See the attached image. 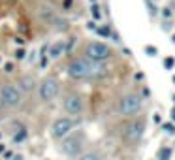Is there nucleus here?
<instances>
[{
    "mask_svg": "<svg viewBox=\"0 0 175 160\" xmlns=\"http://www.w3.org/2000/svg\"><path fill=\"white\" fill-rule=\"evenodd\" d=\"M0 100L6 109H21L25 104V92L17 83H4L0 85Z\"/></svg>",
    "mask_w": 175,
    "mask_h": 160,
    "instance_id": "1",
    "label": "nucleus"
},
{
    "mask_svg": "<svg viewBox=\"0 0 175 160\" xmlns=\"http://www.w3.org/2000/svg\"><path fill=\"white\" fill-rule=\"evenodd\" d=\"M68 75L72 79H92V60L85 58V57H77V58H72L68 68H66Z\"/></svg>",
    "mask_w": 175,
    "mask_h": 160,
    "instance_id": "2",
    "label": "nucleus"
},
{
    "mask_svg": "<svg viewBox=\"0 0 175 160\" xmlns=\"http://www.w3.org/2000/svg\"><path fill=\"white\" fill-rule=\"evenodd\" d=\"M113 57V51L107 43L104 41H89L85 45V58L96 60V62H106Z\"/></svg>",
    "mask_w": 175,
    "mask_h": 160,
    "instance_id": "3",
    "label": "nucleus"
},
{
    "mask_svg": "<svg viewBox=\"0 0 175 160\" xmlns=\"http://www.w3.org/2000/svg\"><path fill=\"white\" fill-rule=\"evenodd\" d=\"M58 92H60V83H58V79L53 77V75L43 77V79L40 81V85H38V96H40L41 102H51V100H55V98L58 96Z\"/></svg>",
    "mask_w": 175,
    "mask_h": 160,
    "instance_id": "4",
    "label": "nucleus"
},
{
    "mask_svg": "<svg viewBox=\"0 0 175 160\" xmlns=\"http://www.w3.org/2000/svg\"><path fill=\"white\" fill-rule=\"evenodd\" d=\"M141 106H143V100H141V96L136 94V92H128V94H124V96L119 100V111H121L124 117L136 115V113L141 109Z\"/></svg>",
    "mask_w": 175,
    "mask_h": 160,
    "instance_id": "5",
    "label": "nucleus"
},
{
    "mask_svg": "<svg viewBox=\"0 0 175 160\" xmlns=\"http://www.w3.org/2000/svg\"><path fill=\"white\" fill-rule=\"evenodd\" d=\"M75 124H77V121H74L72 117H58V119H55L53 124H51V138L53 140H64L68 134L74 132Z\"/></svg>",
    "mask_w": 175,
    "mask_h": 160,
    "instance_id": "6",
    "label": "nucleus"
},
{
    "mask_svg": "<svg viewBox=\"0 0 175 160\" xmlns=\"http://www.w3.org/2000/svg\"><path fill=\"white\" fill-rule=\"evenodd\" d=\"M145 134V123L141 119H130L123 128V138L128 143H138Z\"/></svg>",
    "mask_w": 175,
    "mask_h": 160,
    "instance_id": "7",
    "label": "nucleus"
},
{
    "mask_svg": "<svg viewBox=\"0 0 175 160\" xmlns=\"http://www.w3.org/2000/svg\"><path fill=\"white\" fill-rule=\"evenodd\" d=\"M60 141H62L60 149H62V153L68 155V157H77V155H81L83 145H85V138H83L81 132H77V134H68V136H66L64 140H60Z\"/></svg>",
    "mask_w": 175,
    "mask_h": 160,
    "instance_id": "8",
    "label": "nucleus"
},
{
    "mask_svg": "<svg viewBox=\"0 0 175 160\" xmlns=\"http://www.w3.org/2000/svg\"><path fill=\"white\" fill-rule=\"evenodd\" d=\"M64 109H66L68 115H74V117L81 115L83 109H85L83 96L77 94V92H68V94L64 96Z\"/></svg>",
    "mask_w": 175,
    "mask_h": 160,
    "instance_id": "9",
    "label": "nucleus"
},
{
    "mask_svg": "<svg viewBox=\"0 0 175 160\" xmlns=\"http://www.w3.org/2000/svg\"><path fill=\"white\" fill-rule=\"evenodd\" d=\"M47 53H49V58H53V60L60 58L66 53V40H57L55 43H51L49 49H47Z\"/></svg>",
    "mask_w": 175,
    "mask_h": 160,
    "instance_id": "10",
    "label": "nucleus"
},
{
    "mask_svg": "<svg viewBox=\"0 0 175 160\" xmlns=\"http://www.w3.org/2000/svg\"><path fill=\"white\" fill-rule=\"evenodd\" d=\"M38 15H40V19H41L43 23H53V21L57 19V13H55V9H53L49 4H41V6L38 8Z\"/></svg>",
    "mask_w": 175,
    "mask_h": 160,
    "instance_id": "11",
    "label": "nucleus"
},
{
    "mask_svg": "<svg viewBox=\"0 0 175 160\" xmlns=\"http://www.w3.org/2000/svg\"><path fill=\"white\" fill-rule=\"evenodd\" d=\"M17 85L23 92H28L30 89H34V79H32V75H23V77H19Z\"/></svg>",
    "mask_w": 175,
    "mask_h": 160,
    "instance_id": "12",
    "label": "nucleus"
},
{
    "mask_svg": "<svg viewBox=\"0 0 175 160\" xmlns=\"http://www.w3.org/2000/svg\"><path fill=\"white\" fill-rule=\"evenodd\" d=\"M77 160H100V155H98L96 151H89V153L79 155V158Z\"/></svg>",
    "mask_w": 175,
    "mask_h": 160,
    "instance_id": "13",
    "label": "nucleus"
},
{
    "mask_svg": "<svg viewBox=\"0 0 175 160\" xmlns=\"http://www.w3.org/2000/svg\"><path fill=\"white\" fill-rule=\"evenodd\" d=\"M26 138V128H21V130H17L15 134H13V143H19V141H23Z\"/></svg>",
    "mask_w": 175,
    "mask_h": 160,
    "instance_id": "14",
    "label": "nucleus"
},
{
    "mask_svg": "<svg viewBox=\"0 0 175 160\" xmlns=\"http://www.w3.org/2000/svg\"><path fill=\"white\" fill-rule=\"evenodd\" d=\"M25 57H26V51H25L23 47H19V49H15V58H17V60H23Z\"/></svg>",
    "mask_w": 175,
    "mask_h": 160,
    "instance_id": "15",
    "label": "nucleus"
},
{
    "mask_svg": "<svg viewBox=\"0 0 175 160\" xmlns=\"http://www.w3.org/2000/svg\"><path fill=\"white\" fill-rule=\"evenodd\" d=\"M92 15H94V19H100V17H102V13H100V8H98L96 4L92 6Z\"/></svg>",
    "mask_w": 175,
    "mask_h": 160,
    "instance_id": "16",
    "label": "nucleus"
},
{
    "mask_svg": "<svg viewBox=\"0 0 175 160\" xmlns=\"http://www.w3.org/2000/svg\"><path fill=\"white\" fill-rule=\"evenodd\" d=\"M168 157H170V149H164L162 155L158 153V158H160V160H168Z\"/></svg>",
    "mask_w": 175,
    "mask_h": 160,
    "instance_id": "17",
    "label": "nucleus"
},
{
    "mask_svg": "<svg viewBox=\"0 0 175 160\" xmlns=\"http://www.w3.org/2000/svg\"><path fill=\"white\" fill-rule=\"evenodd\" d=\"M4 72H6V74H11V72H13V64H11V62H6V64H4Z\"/></svg>",
    "mask_w": 175,
    "mask_h": 160,
    "instance_id": "18",
    "label": "nucleus"
},
{
    "mask_svg": "<svg viewBox=\"0 0 175 160\" xmlns=\"http://www.w3.org/2000/svg\"><path fill=\"white\" fill-rule=\"evenodd\" d=\"M98 32H100L102 36H109V28H106V26H102V28H98Z\"/></svg>",
    "mask_w": 175,
    "mask_h": 160,
    "instance_id": "19",
    "label": "nucleus"
},
{
    "mask_svg": "<svg viewBox=\"0 0 175 160\" xmlns=\"http://www.w3.org/2000/svg\"><path fill=\"white\" fill-rule=\"evenodd\" d=\"M145 51H147V53H151V55H155V53H156V49H155V47H151V45H147V47H145Z\"/></svg>",
    "mask_w": 175,
    "mask_h": 160,
    "instance_id": "20",
    "label": "nucleus"
},
{
    "mask_svg": "<svg viewBox=\"0 0 175 160\" xmlns=\"http://www.w3.org/2000/svg\"><path fill=\"white\" fill-rule=\"evenodd\" d=\"M164 128H166V130H168V132H170V134H173V132H175V128H173V126H172V124H166V126H164Z\"/></svg>",
    "mask_w": 175,
    "mask_h": 160,
    "instance_id": "21",
    "label": "nucleus"
},
{
    "mask_svg": "<svg viewBox=\"0 0 175 160\" xmlns=\"http://www.w3.org/2000/svg\"><path fill=\"white\" fill-rule=\"evenodd\" d=\"M166 66L172 68V66H173V58H166Z\"/></svg>",
    "mask_w": 175,
    "mask_h": 160,
    "instance_id": "22",
    "label": "nucleus"
},
{
    "mask_svg": "<svg viewBox=\"0 0 175 160\" xmlns=\"http://www.w3.org/2000/svg\"><path fill=\"white\" fill-rule=\"evenodd\" d=\"M11 157H13L11 151H4V158H11Z\"/></svg>",
    "mask_w": 175,
    "mask_h": 160,
    "instance_id": "23",
    "label": "nucleus"
},
{
    "mask_svg": "<svg viewBox=\"0 0 175 160\" xmlns=\"http://www.w3.org/2000/svg\"><path fill=\"white\" fill-rule=\"evenodd\" d=\"M15 41H17V43H19V45H23V43H25V40H23V38H21V36H17V38H15Z\"/></svg>",
    "mask_w": 175,
    "mask_h": 160,
    "instance_id": "24",
    "label": "nucleus"
},
{
    "mask_svg": "<svg viewBox=\"0 0 175 160\" xmlns=\"http://www.w3.org/2000/svg\"><path fill=\"white\" fill-rule=\"evenodd\" d=\"M11 160H23V155H13Z\"/></svg>",
    "mask_w": 175,
    "mask_h": 160,
    "instance_id": "25",
    "label": "nucleus"
},
{
    "mask_svg": "<svg viewBox=\"0 0 175 160\" xmlns=\"http://www.w3.org/2000/svg\"><path fill=\"white\" fill-rule=\"evenodd\" d=\"M70 4H72V0H64V8H70Z\"/></svg>",
    "mask_w": 175,
    "mask_h": 160,
    "instance_id": "26",
    "label": "nucleus"
},
{
    "mask_svg": "<svg viewBox=\"0 0 175 160\" xmlns=\"http://www.w3.org/2000/svg\"><path fill=\"white\" fill-rule=\"evenodd\" d=\"M4 109H6V108H4V104H2V100H0V115L4 113Z\"/></svg>",
    "mask_w": 175,
    "mask_h": 160,
    "instance_id": "27",
    "label": "nucleus"
},
{
    "mask_svg": "<svg viewBox=\"0 0 175 160\" xmlns=\"http://www.w3.org/2000/svg\"><path fill=\"white\" fill-rule=\"evenodd\" d=\"M6 151V147H4V143H0V153H4Z\"/></svg>",
    "mask_w": 175,
    "mask_h": 160,
    "instance_id": "28",
    "label": "nucleus"
},
{
    "mask_svg": "<svg viewBox=\"0 0 175 160\" xmlns=\"http://www.w3.org/2000/svg\"><path fill=\"white\" fill-rule=\"evenodd\" d=\"M0 138H2V134H0Z\"/></svg>",
    "mask_w": 175,
    "mask_h": 160,
    "instance_id": "29",
    "label": "nucleus"
}]
</instances>
